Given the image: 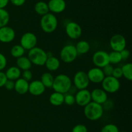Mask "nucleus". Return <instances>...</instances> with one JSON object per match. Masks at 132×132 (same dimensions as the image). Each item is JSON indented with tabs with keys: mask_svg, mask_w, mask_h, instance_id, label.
<instances>
[{
	"mask_svg": "<svg viewBox=\"0 0 132 132\" xmlns=\"http://www.w3.org/2000/svg\"><path fill=\"white\" fill-rule=\"evenodd\" d=\"M112 76L116 78L119 80L122 77V70H121V67H114L113 70V72H112Z\"/></svg>",
	"mask_w": 132,
	"mask_h": 132,
	"instance_id": "obj_35",
	"label": "nucleus"
},
{
	"mask_svg": "<svg viewBox=\"0 0 132 132\" xmlns=\"http://www.w3.org/2000/svg\"><path fill=\"white\" fill-rule=\"evenodd\" d=\"M57 18L53 13L48 12L41 16L40 19V27L41 30L45 33H52L57 29Z\"/></svg>",
	"mask_w": 132,
	"mask_h": 132,
	"instance_id": "obj_3",
	"label": "nucleus"
},
{
	"mask_svg": "<svg viewBox=\"0 0 132 132\" xmlns=\"http://www.w3.org/2000/svg\"><path fill=\"white\" fill-rule=\"evenodd\" d=\"M64 103L68 106H72L76 103L75 96L70 93L64 94Z\"/></svg>",
	"mask_w": 132,
	"mask_h": 132,
	"instance_id": "obj_31",
	"label": "nucleus"
},
{
	"mask_svg": "<svg viewBox=\"0 0 132 132\" xmlns=\"http://www.w3.org/2000/svg\"><path fill=\"white\" fill-rule=\"evenodd\" d=\"M101 132H119V129L116 124H108L101 128Z\"/></svg>",
	"mask_w": 132,
	"mask_h": 132,
	"instance_id": "obj_30",
	"label": "nucleus"
},
{
	"mask_svg": "<svg viewBox=\"0 0 132 132\" xmlns=\"http://www.w3.org/2000/svg\"><path fill=\"white\" fill-rule=\"evenodd\" d=\"M122 76L128 81L132 80V64L131 63H127L124 64L121 67Z\"/></svg>",
	"mask_w": 132,
	"mask_h": 132,
	"instance_id": "obj_26",
	"label": "nucleus"
},
{
	"mask_svg": "<svg viewBox=\"0 0 132 132\" xmlns=\"http://www.w3.org/2000/svg\"><path fill=\"white\" fill-rule=\"evenodd\" d=\"M74 96L76 103L81 107H85L92 101L91 93L88 89L78 90Z\"/></svg>",
	"mask_w": 132,
	"mask_h": 132,
	"instance_id": "obj_13",
	"label": "nucleus"
},
{
	"mask_svg": "<svg viewBox=\"0 0 132 132\" xmlns=\"http://www.w3.org/2000/svg\"><path fill=\"white\" fill-rule=\"evenodd\" d=\"M34 10L36 12V14L41 16H44L45 14H47V13L50 12L49 11L48 4L46 2L43 1H38V2H37L35 4Z\"/></svg>",
	"mask_w": 132,
	"mask_h": 132,
	"instance_id": "obj_24",
	"label": "nucleus"
},
{
	"mask_svg": "<svg viewBox=\"0 0 132 132\" xmlns=\"http://www.w3.org/2000/svg\"><path fill=\"white\" fill-rule=\"evenodd\" d=\"M110 46L113 51L121 52L126 49V40L125 36L120 34L113 35L110 40Z\"/></svg>",
	"mask_w": 132,
	"mask_h": 132,
	"instance_id": "obj_9",
	"label": "nucleus"
},
{
	"mask_svg": "<svg viewBox=\"0 0 132 132\" xmlns=\"http://www.w3.org/2000/svg\"><path fill=\"white\" fill-rule=\"evenodd\" d=\"M72 82L75 87L78 90L87 89L90 83L87 73L84 71H77L73 76Z\"/></svg>",
	"mask_w": 132,
	"mask_h": 132,
	"instance_id": "obj_7",
	"label": "nucleus"
},
{
	"mask_svg": "<svg viewBox=\"0 0 132 132\" xmlns=\"http://www.w3.org/2000/svg\"><path fill=\"white\" fill-rule=\"evenodd\" d=\"M8 80L15 81L21 77V71L17 66H11L5 72Z\"/></svg>",
	"mask_w": 132,
	"mask_h": 132,
	"instance_id": "obj_20",
	"label": "nucleus"
},
{
	"mask_svg": "<svg viewBox=\"0 0 132 132\" xmlns=\"http://www.w3.org/2000/svg\"><path fill=\"white\" fill-rule=\"evenodd\" d=\"M92 101L103 105L108 100V93L101 88H95L91 92Z\"/></svg>",
	"mask_w": 132,
	"mask_h": 132,
	"instance_id": "obj_15",
	"label": "nucleus"
},
{
	"mask_svg": "<svg viewBox=\"0 0 132 132\" xmlns=\"http://www.w3.org/2000/svg\"><path fill=\"white\" fill-rule=\"evenodd\" d=\"M7 65V60L3 54L0 53V71H2Z\"/></svg>",
	"mask_w": 132,
	"mask_h": 132,
	"instance_id": "obj_36",
	"label": "nucleus"
},
{
	"mask_svg": "<svg viewBox=\"0 0 132 132\" xmlns=\"http://www.w3.org/2000/svg\"><path fill=\"white\" fill-rule=\"evenodd\" d=\"M24 53H25V50L23 49V47L20 44L19 45H18V44L14 45V46L12 47L11 49H10L11 56L15 58H18L19 57L24 56Z\"/></svg>",
	"mask_w": 132,
	"mask_h": 132,
	"instance_id": "obj_27",
	"label": "nucleus"
},
{
	"mask_svg": "<svg viewBox=\"0 0 132 132\" xmlns=\"http://www.w3.org/2000/svg\"><path fill=\"white\" fill-rule=\"evenodd\" d=\"M6 80H7V78H6L5 72H3V71H0V87H4Z\"/></svg>",
	"mask_w": 132,
	"mask_h": 132,
	"instance_id": "obj_39",
	"label": "nucleus"
},
{
	"mask_svg": "<svg viewBox=\"0 0 132 132\" xmlns=\"http://www.w3.org/2000/svg\"><path fill=\"white\" fill-rule=\"evenodd\" d=\"M28 58L32 64L37 66H43L48 58L47 53L42 48L35 47L28 50Z\"/></svg>",
	"mask_w": 132,
	"mask_h": 132,
	"instance_id": "obj_4",
	"label": "nucleus"
},
{
	"mask_svg": "<svg viewBox=\"0 0 132 132\" xmlns=\"http://www.w3.org/2000/svg\"><path fill=\"white\" fill-rule=\"evenodd\" d=\"M120 54H121V58H122V60L125 61L128 60V58L130 56V52L128 49H125L122 50H121L120 52Z\"/></svg>",
	"mask_w": 132,
	"mask_h": 132,
	"instance_id": "obj_37",
	"label": "nucleus"
},
{
	"mask_svg": "<svg viewBox=\"0 0 132 132\" xmlns=\"http://www.w3.org/2000/svg\"><path fill=\"white\" fill-rule=\"evenodd\" d=\"M15 38V32L11 27L6 25L0 28V42L9 43L14 41Z\"/></svg>",
	"mask_w": 132,
	"mask_h": 132,
	"instance_id": "obj_14",
	"label": "nucleus"
},
{
	"mask_svg": "<svg viewBox=\"0 0 132 132\" xmlns=\"http://www.w3.org/2000/svg\"><path fill=\"white\" fill-rule=\"evenodd\" d=\"M49 102L54 106H60L64 104V94L54 91L49 97Z\"/></svg>",
	"mask_w": 132,
	"mask_h": 132,
	"instance_id": "obj_22",
	"label": "nucleus"
},
{
	"mask_svg": "<svg viewBox=\"0 0 132 132\" xmlns=\"http://www.w3.org/2000/svg\"><path fill=\"white\" fill-rule=\"evenodd\" d=\"M32 63L28 58V56H23L21 57L17 58L16 66L21 71H25V70L30 69L32 67Z\"/></svg>",
	"mask_w": 132,
	"mask_h": 132,
	"instance_id": "obj_21",
	"label": "nucleus"
},
{
	"mask_svg": "<svg viewBox=\"0 0 132 132\" xmlns=\"http://www.w3.org/2000/svg\"><path fill=\"white\" fill-rule=\"evenodd\" d=\"M114 67H113L112 64L109 63V64L106 65V66H104V67L102 68L103 69V72H104V75L105 76H112V72H113V70Z\"/></svg>",
	"mask_w": 132,
	"mask_h": 132,
	"instance_id": "obj_32",
	"label": "nucleus"
},
{
	"mask_svg": "<svg viewBox=\"0 0 132 132\" xmlns=\"http://www.w3.org/2000/svg\"><path fill=\"white\" fill-rule=\"evenodd\" d=\"M78 54H85L90 50V44L86 40H80L75 45Z\"/></svg>",
	"mask_w": 132,
	"mask_h": 132,
	"instance_id": "obj_23",
	"label": "nucleus"
},
{
	"mask_svg": "<svg viewBox=\"0 0 132 132\" xmlns=\"http://www.w3.org/2000/svg\"><path fill=\"white\" fill-rule=\"evenodd\" d=\"M10 21V14L5 9H0V28L8 25Z\"/></svg>",
	"mask_w": 132,
	"mask_h": 132,
	"instance_id": "obj_28",
	"label": "nucleus"
},
{
	"mask_svg": "<svg viewBox=\"0 0 132 132\" xmlns=\"http://www.w3.org/2000/svg\"><path fill=\"white\" fill-rule=\"evenodd\" d=\"M86 73H87L90 82L94 83V84H101L105 77V75L103 72L102 68H99L97 67H92L89 69Z\"/></svg>",
	"mask_w": 132,
	"mask_h": 132,
	"instance_id": "obj_12",
	"label": "nucleus"
},
{
	"mask_svg": "<svg viewBox=\"0 0 132 132\" xmlns=\"http://www.w3.org/2000/svg\"><path fill=\"white\" fill-rule=\"evenodd\" d=\"M54 76L50 72H45L41 75L40 80L45 88H52L54 83Z\"/></svg>",
	"mask_w": 132,
	"mask_h": 132,
	"instance_id": "obj_25",
	"label": "nucleus"
},
{
	"mask_svg": "<svg viewBox=\"0 0 132 132\" xmlns=\"http://www.w3.org/2000/svg\"><path fill=\"white\" fill-rule=\"evenodd\" d=\"M13 5L15 6H23L26 2V0H9Z\"/></svg>",
	"mask_w": 132,
	"mask_h": 132,
	"instance_id": "obj_40",
	"label": "nucleus"
},
{
	"mask_svg": "<svg viewBox=\"0 0 132 132\" xmlns=\"http://www.w3.org/2000/svg\"><path fill=\"white\" fill-rule=\"evenodd\" d=\"M46 88L39 80H35L29 83L28 92L32 95L40 96L45 93Z\"/></svg>",
	"mask_w": 132,
	"mask_h": 132,
	"instance_id": "obj_17",
	"label": "nucleus"
},
{
	"mask_svg": "<svg viewBox=\"0 0 132 132\" xmlns=\"http://www.w3.org/2000/svg\"><path fill=\"white\" fill-rule=\"evenodd\" d=\"M108 56H109V62L112 65L118 64L122 61L120 52L112 50L111 53H108Z\"/></svg>",
	"mask_w": 132,
	"mask_h": 132,
	"instance_id": "obj_29",
	"label": "nucleus"
},
{
	"mask_svg": "<svg viewBox=\"0 0 132 132\" xmlns=\"http://www.w3.org/2000/svg\"><path fill=\"white\" fill-rule=\"evenodd\" d=\"M84 115L86 118L92 121L100 119L104 113L103 105L91 101L84 107Z\"/></svg>",
	"mask_w": 132,
	"mask_h": 132,
	"instance_id": "obj_2",
	"label": "nucleus"
},
{
	"mask_svg": "<svg viewBox=\"0 0 132 132\" xmlns=\"http://www.w3.org/2000/svg\"><path fill=\"white\" fill-rule=\"evenodd\" d=\"M72 132H88V128L84 124H79L72 128Z\"/></svg>",
	"mask_w": 132,
	"mask_h": 132,
	"instance_id": "obj_33",
	"label": "nucleus"
},
{
	"mask_svg": "<svg viewBox=\"0 0 132 132\" xmlns=\"http://www.w3.org/2000/svg\"><path fill=\"white\" fill-rule=\"evenodd\" d=\"M9 2V0H0V9H5Z\"/></svg>",
	"mask_w": 132,
	"mask_h": 132,
	"instance_id": "obj_41",
	"label": "nucleus"
},
{
	"mask_svg": "<svg viewBox=\"0 0 132 132\" xmlns=\"http://www.w3.org/2000/svg\"><path fill=\"white\" fill-rule=\"evenodd\" d=\"M121 132H127V131H121Z\"/></svg>",
	"mask_w": 132,
	"mask_h": 132,
	"instance_id": "obj_42",
	"label": "nucleus"
},
{
	"mask_svg": "<svg viewBox=\"0 0 132 132\" xmlns=\"http://www.w3.org/2000/svg\"><path fill=\"white\" fill-rule=\"evenodd\" d=\"M37 38L34 33L27 32L23 34L20 38V45L24 50H29L36 47Z\"/></svg>",
	"mask_w": 132,
	"mask_h": 132,
	"instance_id": "obj_8",
	"label": "nucleus"
},
{
	"mask_svg": "<svg viewBox=\"0 0 132 132\" xmlns=\"http://www.w3.org/2000/svg\"><path fill=\"white\" fill-rule=\"evenodd\" d=\"M14 84H15V81L11 80H8L7 79L5 85H4V87L7 90H13L14 89Z\"/></svg>",
	"mask_w": 132,
	"mask_h": 132,
	"instance_id": "obj_38",
	"label": "nucleus"
},
{
	"mask_svg": "<svg viewBox=\"0 0 132 132\" xmlns=\"http://www.w3.org/2000/svg\"><path fill=\"white\" fill-rule=\"evenodd\" d=\"M103 88L107 93H116L121 87V82L119 80L112 76H105L101 82Z\"/></svg>",
	"mask_w": 132,
	"mask_h": 132,
	"instance_id": "obj_6",
	"label": "nucleus"
},
{
	"mask_svg": "<svg viewBox=\"0 0 132 132\" xmlns=\"http://www.w3.org/2000/svg\"><path fill=\"white\" fill-rule=\"evenodd\" d=\"M60 60L58 58L53 55L48 56L45 65L49 71H55L60 67Z\"/></svg>",
	"mask_w": 132,
	"mask_h": 132,
	"instance_id": "obj_19",
	"label": "nucleus"
},
{
	"mask_svg": "<svg viewBox=\"0 0 132 132\" xmlns=\"http://www.w3.org/2000/svg\"><path fill=\"white\" fill-rule=\"evenodd\" d=\"M78 54L75 45L68 44L63 47L60 51V58L66 63H70L74 62Z\"/></svg>",
	"mask_w": 132,
	"mask_h": 132,
	"instance_id": "obj_5",
	"label": "nucleus"
},
{
	"mask_svg": "<svg viewBox=\"0 0 132 132\" xmlns=\"http://www.w3.org/2000/svg\"><path fill=\"white\" fill-rule=\"evenodd\" d=\"M21 76L22 78L27 80V81L29 82L32 79L33 75H32V71L30 69H28L25 70V71H23V72H21Z\"/></svg>",
	"mask_w": 132,
	"mask_h": 132,
	"instance_id": "obj_34",
	"label": "nucleus"
},
{
	"mask_svg": "<svg viewBox=\"0 0 132 132\" xmlns=\"http://www.w3.org/2000/svg\"><path fill=\"white\" fill-rule=\"evenodd\" d=\"M28 86L29 82L20 77L15 81L14 89L18 94H24L28 92Z\"/></svg>",
	"mask_w": 132,
	"mask_h": 132,
	"instance_id": "obj_18",
	"label": "nucleus"
},
{
	"mask_svg": "<svg viewBox=\"0 0 132 132\" xmlns=\"http://www.w3.org/2000/svg\"><path fill=\"white\" fill-rule=\"evenodd\" d=\"M92 62L95 67L103 68L110 63L108 53L102 50L95 52L92 56Z\"/></svg>",
	"mask_w": 132,
	"mask_h": 132,
	"instance_id": "obj_10",
	"label": "nucleus"
},
{
	"mask_svg": "<svg viewBox=\"0 0 132 132\" xmlns=\"http://www.w3.org/2000/svg\"><path fill=\"white\" fill-rule=\"evenodd\" d=\"M47 4L49 11L53 14L63 12L67 6V3L64 0H50Z\"/></svg>",
	"mask_w": 132,
	"mask_h": 132,
	"instance_id": "obj_16",
	"label": "nucleus"
},
{
	"mask_svg": "<svg viewBox=\"0 0 132 132\" xmlns=\"http://www.w3.org/2000/svg\"><path fill=\"white\" fill-rule=\"evenodd\" d=\"M65 32L67 36L72 40H77L82 35V30L81 25L74 21H70L66 25Z\"/></svg>",
	"mask_w": 132,
	"mask_h": 132,
	"instance_id": "obj_11",
	"label": "nucleus"
},
{
	"mask_svg": "<svg viewBox=\"0 0 132 132\" xmlns=\"http://www.w3.org/2000/svg\"><path fill=\"white\" fill-rule=\"evenodd\" d=\"M72 87V81L70 78L65 74H59L54 77L52 89L54 91L65 94L69 92Z\"/></svg>",
	"mask_w": 132,
	"mask_h": 132,
	"instance_id": "obj_1",
	"label": "nucleus"
}]
</instances>
